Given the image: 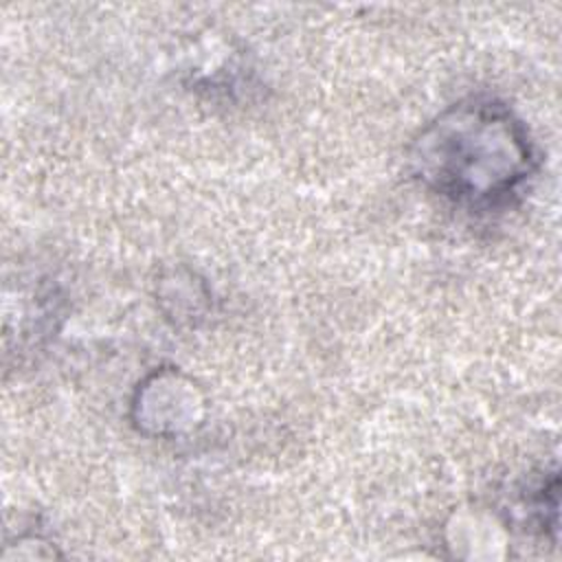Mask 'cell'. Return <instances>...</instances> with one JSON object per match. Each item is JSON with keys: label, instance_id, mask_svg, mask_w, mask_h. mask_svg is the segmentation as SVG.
<instances>
[{"label": "cell", "instance_id": "6da1fadb", "mask_svg": "<svg viewBox=\"0 0 562 562\" xmlns=\"http://www.w3.org/2000/svg\"><path fill=\"white\" fill-rule=\"evenodd\" d=\"M413 178L470 211L509 204L538 169L527 125L494 97H465L430 119L408 147Z\"/></svg>", "mask_w": 562, "mask_h": 562}]
</instances>
